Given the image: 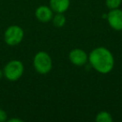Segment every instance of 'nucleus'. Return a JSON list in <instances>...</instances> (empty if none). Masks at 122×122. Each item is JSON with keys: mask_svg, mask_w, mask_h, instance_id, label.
Here are the masks:
<instances>
[{"mask_svg": "<svg viewBox=\"0 0 122 122\" xmlns=\"http://www.w3.org/2000/svg\"><path fill=\"white\" fill-rule=\"evenodd\" d=\"M8 121L9 122H23V120L19 119V118H12V119H9Z\"/></svg>", "mask_w": 122, "mask_h": 122, "instance_id": "ddd939ff", "label": "nucleus"}, {"mask_svg": "<svg viewBox=\"0 0 122 122\" xmlns=\"http://www.w3.org/2000/svg\"><path fill=\"white\" fill-rule=\"evenodd\" d=\"M52 23L54 27L60 29V28L65 26V23H66V18L64 15V14L55 13V14H54L52 18Z\"/></svg>", "mask_w": 122, "mask_h": 122, "instance_id": "1a4fd4ad", "label": "nucleus"}, {"mask_svg": "<svg viewBox=\"0 0 122 122\" xmlns=\"http://www.w3.org/2000/svg\"><path fill=\"white\" fill-rule=\"evenodd\" d=\"M95 120L97 122H112L113 118H112V115H110V113H109L108 111L102 110L96 115Z\"/></svg>", "mask_w": 122, "mask_h": 122, "instance_id": "9d476101", "label": "nucleus"}, {"mask_svg": "<svg viewBox=\"0 0 122 122\" xmlns=\"http://www.w3.org/2000/svg\"><path fill=\"white\" fill-rule=\"evenodd\" d=\"M4 76L9 81H16L19 80L24 75V66L20 60L13 59L8 62L4 66Z\"/></svg>", "mask_w": 122, "mask_h": 122, "instance_id": "7ed1b4c3", "label": "nucleus"}, {"mask_svg": "<svg viewBox=\"0 0 122 122\" xmlns=\"http://www.w3.org/2000/svg\"><path fill=\"white\" fill-rule=\"evenodd\" d=\"M8 119V114L3 109H0V122H4L6 121Z\"/></svg>", "mask_w": 122, "mask_h": 122, "instance_id": "f8f14e48", "label": "nucleus"}, {"mask_svg": "<svg viewBox=\"0 0 122 122\" xmlns=\"http://www.w3.org/2000/svg\"><path fill=\"white\" fill-rule=\"evenodd\" d=\"M4 77V71L2 70H0V80Z\"/></svg>", "mask_w": 122, "mask_h": 122, "instance_id": "4468645a", "label": "nucleus"}, {"mask_svg": "<svg viewBox=\"0 0 122 122\" xmlns=\"http://www.w3.org/2000/svg\"><path fill=\"white\" fill-rule=\"evenodd\" d=\"M54 16V11L51 9L49 6L41 5L38 7L35 10V17L39 22L48 23L52 20Z\"/></svg>", "mask_w": 122, "mask_h": 122, "instance_id": "0eeeda50", "label": "nucleus"}, {"mask_svg": "<svg viewBox=\"0 0 122 122\" xmlns=\"http://www.w3.org/2000/svg\"><path fill=\"white\" fill-rule=\"evenodd\" d=\"M122 4V0H105V4L109 9H119Z\"/></svg>", "mask_w": 122, "mask_h": 122, "instance_id": "9b49d317", "label": "nucleus"}, {"mask_svg": "<svg viewBox=\"0 0 122 122\" xmlns=\"http://www.w3.org/2000/svg\"><path fill=\"white\" fill-rule=\"evenodd\" d=\"M33 65L36 71L40 75H46L52 70L53 61L50 55L45 51H39L35 54L33 59Z\"/></svg>", "mask_w": 122, "mask_h": 122, "instance_id": "f03ea898", "label": "nucleus"}, {"mask_svg": "<svg viewBox=\"0 0 122 122\" xmlns=\"http://www.w3.org/2000/svg\"><path fill=\"white\" fill-rule=\"evenodd\" d=\"M69 59L75 66H83L88 62V54L83 49L76 48L69 53Z\"/></svg>", "mask_w": 122, "mask_h": 122, "instance_id": "423d86ee", "label": "nucleus"}, {"mask_svg": "<svg viewBox=\"0 0 122 122\" xmlns=\"http://www.w3.org/2000/svg\"><path fill=\"white\" fill-rule=\"evenodd\" d=\"M88 62L92 68L100 74H108L115 66V58L112 53L105 47H97L88 54Z\"/></svg>", "mask_w": 122, "mask_h": 122, "instance_id": "f257e3e1", "label": "nucleus"}, {"mask_svg": "<svg viewBox=\"0 0 122 122\" xmlns=\"http://www.w3.org/2000/svg\"><path fill=\"white\" fill-rule=\"evenodd\" d=\"M70 6V0H49V7L54 13L64 14Z\"/></svg>", "mask_w": 122, "mask_h": 122, "instance_id": "6e6552de", "label": "nucleus"}, {"mask_svg": "<svg viewBox=\"0 0 122 122\" xmlns=\"http://www.w3.org/2000/svg\"><path fill=\"white\" fill-rule=\"evenodd\" d=\"M109 25L115 31H122V10L120 9H110L106 14Z\"/></svg>", "mask_w": 122, "mask_h": 122, "instance_id": "39448f33", "label": "nucleus"}, {"mask_svg": "<svg viewBox=\"0 0 122 122\" xmlns=\"http://www.w3.org/2000/svg\"><path fill=\"white\" fill-rule=\"evenodd\" d=\"M24 31L19 25H11L4 32V41L9 46H15L23 41Z\"/></svg>", "mask_w": 122, "mask_h": 122, "instance_id": "20e7f679", "label": "nucleus"}]
</instances>
